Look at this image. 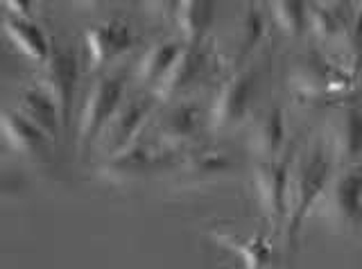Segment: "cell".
<instances>
[{"mask_svg": "<svg viewBox=\"0 0 362 269\" xmlns=\"http://www.w3.org/2000/svg\"><path fill=\"white\" fill-rule=\"evenodd\" d=\"M52 91L54 97H59L62 102V114L64 118H68V109H71V95H73V88H75V77H77V61L71 52H59L52 61Z\"/></svg>", "mask_w": 362, "mask_h": 269, "instance_id": "1", "label": "cell"}, {"mask_svg": "<svg viewBox=\"0 0 362 269\" xmlns=\"http://www.w3.org/2000/svg\"><path fill=\"white\" fill-rule=\"evenodd\" d=\"M118 95H120V84L116 82H102L98 86L93 102H90L93 111H90V116H88V120L93 122V127H98L100 122L111 114V109L118 102Z\"/></svg>", "mask_w": 362, "mask_h": 269, "instance_id": "2", "label": "cell"}, {"mask_svg": "<svg viewBox=\"0 0 362 269\" xmlns=\"http://www.w3.org/2000/svg\"><path fill=\"white\" fill-rule=\"evenodd\" d=\"M28 111L45 129L57 127V107H54L52 97L43 95V93H34V91L28 93Z\"/></svg>", "mask_w": 362, "mask_h": 269, "instance_id": "3", "label": "cell"}]
</instances>
